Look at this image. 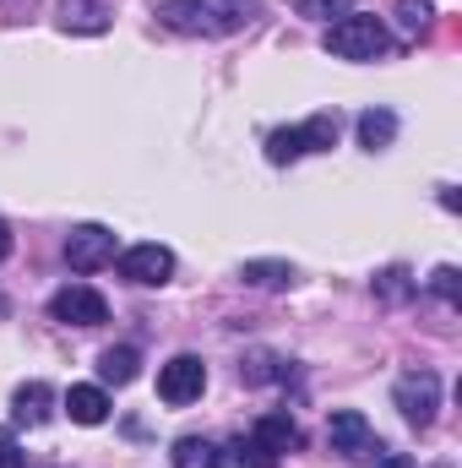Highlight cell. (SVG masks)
<instances>
[{
  "instance_id": "16",
  "label": "cell",
  "mask_w": 462,
  "mask_h": 468,
  "mask_svg": "<svg viewBox=\"0 0 462 468\" xmlns=\"http://www.w3.org/2000/svg\"><path fill=\"white\" fill-rule=\"evenodd\" d=\"M174 468H218V447L207 436H180L174 441Z\"/></svg>"
},
{
  "instance_id": "10",
  "label": "cell",
  "mask_w": 462,
  "mask_h": 468,
  "mask_svg": "<svg viewBox=\"0 0 462 468\" xmlns=\"http://www.w3.org/2000/svg\"><path fill=\"white\" fill-rule=\"evenodd\" d=\"M66 414L77 425H104L110 420V392L104 387H71L66 392Z\"/></svg>"
},
{
  "instance_id": "3",
  "label": "cell",
  "mask_w": 462,
  "mask_h": 468,
  "mask_svg": "<svg viewBox=\"0 0 462 468\" xmlns=\"http://www.w3.org/2000/svg\"><path fill=\"white\" fill-rule=\"evenodd\" d=\"M202 387H207V365H202L196 354H174V359L158 370V398H163L169 409L196 403V398H202Z\"/></svg>"
},
{
  "instance_id": "28",
  "label": "cell",
  "mask_w": 462,
  "mask_h": 468,
  "mask_svg": "<svg viewBox=\"0 0 462 468\" xmlns=\"http://www.w3.org/2000/svg\"><path fill=\"white\" fill-rule=\"evenodd\" d=\"M0 316H5V300H0Z\"/></svg>"
},
{
  "instance_id": "25",
  "label": "cell",
  "mask_w": 462,
  "mask_h": 468,
  "mask_svg": "<svg viewBox=\"0 0 462 468\" xmlns=\"http://www.w3.org/2000/svg\"><path fill=\"white\" fill-rule=\"evenodd\" d=\"M338 5H343V0H305L299 11H305V16H316V11H338Z\"/></svg>"
},
{
  "instance_id": "2",
  "label": "cell",
  "mask_w": 462,
  "mask_h": 468,
  "mask_svg": "<svg viewBox=\"0 0 462 468\" xmlns=\"http://www.w3.org/2000/svg\"><path fill=\"white\" fill-rule=\"evenodd\" d=\"M386 49H392V33L370 11H348L327 27V55H338V60H381Z\"/></svg>"
},
{
  "instance_id": "19",
  "label": "cell",
  "mask_w": 462,
  "mask_h": 468,
  "mask_svg": "<svg viewBox=\"0 0 462 468\" xmlns=\"http://www.w3.org/2000/svg\"><path fill=\"white\" fill-rule=\"evenodd\" d=\"M299 131H305V153H327L338 142V115H310Z\"/></svg>"
},
{
  "instance_id": "9",
  "label": "cell",
  "mask_w": 462,
  "mask_h": 468,
  "mask_svg": "<svg viewBox=\"0 0 462 468\" xmlns=\"http://www.w3.org/2000/svg\"><path fill=\"white\" fill-rule=\"evenodd\" d=\"M49 403H55L49 381H27V387H16V398H11V414H16V425H44V420H49Z\"/></svg>"
},
{
  "instance_id": "4",
  "label": "cell",
  "mask_w": 462,
  "mask_h": 468,
  "mask_svg": "<svg viewBox=\"0 0 462 468\" xmlns=\"http://www.w3.org/2000/svg\"><path fill=\"white\" fill-rule=\"evenodd\" d=\"M49 316L66 322V327H99V322H110V305H104L99 289H88V283H66V289L49 300Z\"/></svg>"
},
{
  "instance_id": "8",
  "label": "cell",
  "mask_w": 462,
  "mask_h": 468,
  "mask_svg": "<svg viewBox=\"0 0 462 468\" xmlns=\"http://www.w3.org/2000/svg\"><path fill=\"white\" fill-rule=\"evenodd\" d=\"M327 441H332V452H343V458H370V452H375V431H370V420H364L359 409H338V414L327 420Z\"/></svg>"
},
{
  "instance_id": "1",
  "label": "cell",
  "mask_w": 462,
  "mask_h": 468,
  "mask_svg": "<svg viewBox=\"0 0 462 468\" xmlns=\"http://www.w3.org/2000/svg\"><path fill=\"white\" fill-rule=\"evenodd\" d=\"M158 16L191 38H229L239 27H250L256 5H245V0H163Z\"/></svg>"
},
{
  "instance_id": "27",
  "label": "cell",
  "mask_w": 462,
  "mask_h": 468,
  "mask_svg": "<svg viewBox=\"0 0 462 468\" xmlns=\"http://www.w3.org/2000/svg\"><path fill=\"white\" fill-rule=\"evenodd\" d=\"M381 468H414V463H408V458H386Z\"/></svg>"
},
{
  "instance_id": "6",
  "label": "cell",
  "mask_w": 462,
  "mask_h": 468,
  "mask_svg": "<svg viewBox=\"0 0 462 468\" xmlns=\"http://www.w3.org/2000/svg\"><path fill=\"white\" fill-rule=\"evenodd\" d=\"M66 261H71V272L110 267L115 261V234L104 229V224H77V229L66 234Z\"/></svg>"
},
{
  "instance_id": "11",
  "label": "cell",
  "mask_w": 462,
  "mask_h": 468,
  "mask_svg": "<svg viewBox=\"0 0 462 468\" xmlns=\"http://www.w3.org/2000/svg\"><path fill=\"white\" fill-rule=\"evenodd\" d=\"M250 436H256V441H261V447H267L272 458H278V452H294V447H299V425H294L289 414H261Z\"/></svg>"
},
{
  "instance_id": "15",
  "label": "cell",
  "mask_w": 462,
  "mask_h": 468,
  "mask_svg": "<svg viewBox=\"0 0 462 468\" xmlns=\"http://www.w3.org/2000/svg\"><path fill=\"white\" fill-rule=\"evenodd\" d=\"M392 136H397V115L392 110H364L359 115V147L381 153V147H392Z\"/></svg>"
},
{
  "instance_id": "5",
  "label": "cell",
  "mask_w": 462,
  "mask_h": 468,
  "mask_svg": "<svg viewBox=\"0 0 462 468\" xmlns=\"http://www.w3.org/2000/svg\"><path fill=\"white\" fill-rule=\"evenodd\" d=\"M392 398H397V409H403L408 425H430L436 409H441V381H436L430 370H408V376L392 387Z\"/></svg>"
},
{
  "instance_id": "14",
  "label": "cell",
  "mask_w": 462,
  "mask_h": 468,
  "mask_svg": "<svg viewBox=\"0 0 462 468\" xmlns=\"http://www.w3.org/2000/svg\"><path fill=\"white\" fill-rule=\"evenodd\" d=\"M136 370H142V354L131 349V344H120V349H104V354H99V376H104L110 387L136 381Z\"/></svg>"
},
{
  "instance_id": "18",
  "label": "cell",
  "mask_w": 462,
  "mask_h": 468,
  "mask_svg": "<svg viewBox=\"0 0 462 468\" xmlns=\"http://www.w3.org/2000/svg\"><path fill=\"white\" fill-rule=\"evenodd\" d=\"M267 158H272V164H294V158H305V131H299V125L272 131V136H267Z\"/></svg>"
},
{
  "instance_id": "17",
  "label": "cell",
  "mask_w": 462,
  "mask_h": 468,
  "mask_svg": "<svg viewBox=\"0 0 462 468\" xmlns=\"http://www.w3.org/2000/svg\"><path fill=\"white\" fill-rule=\"evenodd\" d=\"M239 278L256 283V289H283V283H294V267L289 261H245Z\"/></svg>"
},
{
  "instance_id": "20",
  "label": "cell",
  "mask_w": 462,
  "mask_h": 468,
  "mask_svg": "<svg viewBox=\"0 0 462 468\" xmlns=\"http://www.w3.org/2000/svg\"><path fill=\"white\" fill-rule=\"evenodd\" d=\"M430 16H436V11H430V0H403V5H397V27H403L408 38H414V33H425V27H430Z\"/></svg>"
},
{
  "instance_id": "22",
  "label": "cell",
  "mask_w": 462,
  "mask_h": 468,
  "mask_svg": "<svg viewBox=\"0 0 462 468\" xmlns=\"http://www.w3.org/2000/svg\"><path fill=\"white\" fill-rule=\"evenodd\" d=\"M0 468H27V458H22V441H16L11 431H0Z\"/></svg>"
},
{
  "instance_id": "12",
  "label": "cell",
  "mask_w": 462,
  "mask_h": 468,
  "mask_svg": "<svg viewBox=\"0 0 462 468\" xmlns=\"http://www.w3.org/2000/svg\"><path fill=\"white\" fill-rule=\"evenodd\" d=\"M60 27L66 33H104L110 27V11L99 0H60Z\"/></svg>"
},
{
  "instance_id": "24",
  "label": "cell",
  "mask_w": 462,
  "mask_h": 468,
  "mask_svg": "<svg viewBox=\"0 0 462 468\" xmlns=\"http://www.w3.org/2000/svg\"><path fill=\"white\" fill-rule=\"evenodd\" d=\"M403 278H408V272H403V267H397V272H386V278H381V294H386V300H397V294H403V289H408V283H403Z\"/></svg>"
},
{
  "instance_id": "7",
  "label": "cell",
  "mask_w": 462,
  "mask_h": 468,
  "mask_svg": "<svg viewBox=\"0 0 462 468\" xmlns=\"http://www.w3.org/2000/svg\"><path fill=\"white\" fill-rule=\"evenodd\" d=\"M169 272H174V250L169 245H131L125 256H120V278H131V283H142V289H152V283H169Z\"/></svg>"
},
{
  "instance_id": "21",
  "label": "cell",
  "mask_w": 462,
  "mask_h": 468,
  "mask_svg": "<svg viewBox=\"0 0 462 468\" xmlns=\"http://www.w3.org/2000/svg\"><path fill=\"white\" fill-rule=\"evenodd\" d=\"M239 376H245V381H283V370H278V359H272V354H256Z\"/></svg>"
},
{
  "instance_id": "13",
  "label": "cell",
  "mask_w": 462,
  "mask_h": 468,
  "mask_svg": "<svg viewBox=\"0 0 462 468\" xmlns=\"http://www.w3.org/2000/svg\"><path fill=\"white\" fill-rule=\"evenodd\" d=\"M218 468H278V458H272L256 436H239L229 447H218Z\"/></svg>"
},
{
  "instance_id": "26",
  "label": "cell",
  "mask_w": 462,
  "mask_h": 468,
  "mask_svg": "<svg viewBox=\"0 0 462 468\" xmlns=\"http://www.w3.org/2000/svg\"><path fill=\"white\" fill-rule=\"evenodd\" d=\"M5 256H11V224L0 218V261H5Z\"/></svg>"
},
{
  "instance_id": "23",
  "label": "cell",
  "mask_w": 462,
  "mask_h": 468,
  "mask_svg": "<svg viewBox=\"0 0 462 468\" xmlns=\"http://www.w3.org/2000/svg\"><path fill=\"white\" fill-rule=\"evenodd\" d=\"M430 289H436L441 300H452V305H457V267H436V278H430Z\"/></svg>"
}]
</instances>
